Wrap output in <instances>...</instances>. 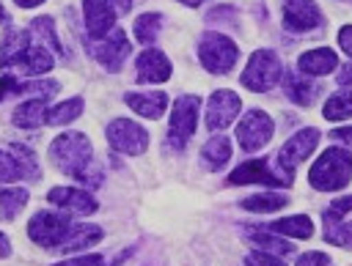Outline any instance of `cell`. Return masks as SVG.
Masks as SVG:
<instances>
[{
	"label": "cell",
	"instance_id": "cell-1",
	"mask_svg": "<svg viewBox=\"0 0 352 266\" xmlns=\"http://www.w3.org/2000/svg\"><path fill=\"white\" fill-rule=\"evenodd\" d=\"M50 159L52 165L72 176V178H80L88 184V167H91V140L82 134V132H63L52 140L50 145Z\"/></svg>",
	"mask_w": 352,
	"mask_h": 266
},
{
	"label": "cell",
	"instance_id": "cell-2",
	"mask_svg": "<svg viewBox=\"0 0 352 266\" xmlns=\"http://www.w3.org/2000/svg\"><path fill=\"white\" fill-rule=\"evenodd\" d=\"M349 178H352V154L338 145L327 148L308 170V181L319 192H336V189L346 186Z\"/></svg>",
	"mask_w": 352,
	"mask_h": 266
},
{
	"label": "cell",
	"instance_id": "cell-3",
	"mask_svg": "<svg viewBox=\"0 0 352 266\" xmlns=\"http://www.w3.org/2000/svg\"><path fill=\"white\" fill-rule=\"evenodd\" d=\"M198 58H201L204 69H209L214 74H226V71L234 69V63L239 58V49L223 33H204L201 41H198Z\"/></svg>",
	"mask_w": 352,
	"mask_h": 266
},
{
	"label": "cell",
	"instance_id": "cell-4",
	"mask_svg": "<svg viewBox=\"0 0 352 266\" xmlns=\"http://www.w3.org/2000/svg\"><path fill=\"white\" fill-rule=\"evenodd\" d=\"M283 69H280V60L272 49H258L250 55L248 60V69L242 71V85L248 90H270L278 80H280Z\"/></svg>",
	"mask_w": 352,
	"mask_h": 266
},
{
	"label": "cell",
	"instance_id": "cell-5",
	"mask_svg": "<svg viewBox=\"0 0 352 266\" xmlns=\"http://www.w3.org/2000/svg\"><path fill=\"white\" fill-rule=\"evenodd\" d=\"M72 222L60 214H52V211H38L30 222H28V236L41 244V247H60L69 233H72Z\"/></svg>",
	"mask_w": 352,
	"mask_h": 266
},
{
	"label": "cell",
	"instance_id": "cell-6",
	"mask_svg": "<svg viewBox=\"0 0 352 266\" xmlns=\"http://www.w3.org/2000/svg\"><path fill=\"white\" fill-rule=\"evenodd\" d=\"M107 143L121 154L138 156L148 148V132L140 123L129 121V118H116L107 126Z\"/></svg>",
	"mask_w": 352,
	"mask_h": 266
},
{
	"label": "cell",
	"instance_id": "cell-7",
	"mask_svg": "<svg viewBox=\"0 0 352 266\" xmlns=\"http://www.w3.org/2000/svg\"><path fill=\"white\" fill-rule=\"evenodd\" d=\"M198 107H201V99L198 96H179L176 104H173V112H170V143L176 148H182L192 134H195V123H198Z\"/></svg>",
	"mask_w": 352,
	"mask_h": 266
},
{
	"label": "cell",
	"instance_id": "cell-8",
	"mask_svg": "<svg viewBox=\"0 0 352 266\" xmlns=\"http://www.w3.org/2000/svg\"><path fill=\"white\" fill-rule=\"evenodd\" d=\"M272 137V118L261 110H250L248 115H242L239 126H236V140H239V148L245 154H253L258 148H264Z\"/></svg>",
	"mask_w": 352,
	"mask_h": 266
},
{
	"label": "cell",
	"instance_id": "cell-9",
	"mask_svg": "<svg viewBox=\"0 0 352 266\" xmlns=\"http://www.w3.org/2000/svg\"><path fill=\"white\" fill-rule=\"evenodd\" d=\"M316 143H319V132L316 129H302V132H297L294 137H289L283 143V148L278 154V165H280V170L286 176V181H292L297 165L308 159V154L316 148Z\"/></svg>",
	"mask_w": 352,
	"mask_h": 266
},
{
	"label": "cell",
	"instance_id": "cell-10",
	"mask_svg": "<svg viewBox=\"0 0 352 266\" xmlns=\"http://www.w3.org/2000/svg\"><path fill=\"white\" fill-rule=\"evenodd\" d=\"M91 52H94V58H96L104 69L118 71V69H121V63H124V60H126V55H129V41H126V36H124V30H121V27H113L107 36L94 38Z\"/></svg>",
	"mask_w": 352,
	"mask_h": 266
},
{
	"label": "cell",
	"instance_id": "cell-11",
	"mask_svg": "<svg viewBox=\"0 0 352 266\" xmlns=\"http://www.w3.org/2000/svg\"><path fill=\"white\" fill-rule=\"evenodd\" d=\"M239 110H242V99L234 90H228V88L214 90L212 99H209V107H206V126L212 132L226 129L239 115Z\"/></svg>",
	"mask_w": 352,
	"mask_h": 266
},
{
	"label": "cell",
	"instance_id": "cell-12",
	"mask_svg": "<svg viewBox=\"0 0 352 266\" xmlns=\"http://www.w3.org/2000/svg\"><path fill=\"white\" fill-rule=\"evenodd\" d=\"M283 25L292 33H308L322 25V14L314 0H286L283 5Z\"/></svg>",
	"mask_w": 352,
	"mask_h": 266
},
{
	"label": "cell",
	"instance_id": "cell-13",
	"mask_svg": "<svg viewBox=\"0 0 352 266\" xmlns=\"http://www.w3.org/2000/svg\"><path fill=\"white\" fill-rule=\"evenodd\" d=\"M82 11H85V27H88L91 38L107 36L118 16V11L110 0H82Z\"/></svg>",
	"mask_w": 352,
	"mask_h": 266
},
{
	"label": "cell",
	"instance_id": "cell-14",
	"mask_svg": "<svg viewBox=\"0 0 352 266\" xmlns=\"http://www.w3.org/2000/svg\"><path fill=\"white\" fill-rule=\"evenodd\" d=\"M47 200L52 206H58V208H63L69 214H80V217L96 211V200L88 192H80V189H72V186H55V189H50Z\"/></svg>",
	"mask_w": 352,
	"mask_h": 266
},
{
	"label": "cell",
	"instance_id": "cell-15",
	"mask_svg": "<svg viewBox=\"0 0 352 266\" xmlns=\"http://www.w3.org/2000/svg\"><path fill=\"white\" fill-rule=\"evenodd\" d=\"M14 151L19 156H11L6 151H0V181H19L25 176H36L38 167H36V159L28 148L22 145H14Z\"/></svg>",
	"mask_w": 352,
	"mask_h": 266
},
{
	"label": "cell",
	"instance_id": "cell-16",
	"mask_svg": "<svg viewBox=\"0 0 352 266\" xmlns=\"http://www.w3.org/2000/svg\"><path fill=\"white\" fill-rule=\"evenodd\" d=\"M228 184H267V186H283L289 184L286 178H278L275 173H270V167L261 162V159H250L245 165H239L231 176H228Z\"/></svg>",
	"mask_w": 352,
	"mask_h": 266
},
{
	"label": "cell",
	"instance_id": "cell-17",
	"mask_svg": "<svg viewBox=\"0 0 352 266\" xmlns=\"http://www.w3.org/2000/svg\"><path fill=\"white\" fill-rule=\"evenodd\" d=\"M135 69H138V80L140 82H165L170 77V60L160 49H146L138 58Z\"/></svg>",
	"mask_w": 352,
	"mask_h": 266
},
{
	"label": "cell",
	"instance_id": "cell-18",
	"mask_svg": "<svg viewBox=\"0 0 352 266\" xmlns=\"http://www.w3.org/2000/svg\"><path fill=\"white\" fill-rule=\"evenodd\" d=\"M8 66L22 69L25 74H44V71L52 69V55H50L41 44H28L22 52H16V55L8 60ZM8 66H6V69H8Z\"/></svg>",
	"mask_w": 352,
	"mask_h": 266
},
{
	"label": "cell",
	"instance_id": "cell-19",
	"mask_svg": "<svg viewBox=\"0 0 352 266\" xmlns=\"http://www.w3.org/2000/svg\"><path fill=\"white\" fill-rule=\"evenodd\" d=\"M124 101L143 118H160L165 112L168 96L162 90H148V93H126Z\"/></svg>",
	"mask_w": 352,
	"mask_h": 266
},
{
	"label": "cell",
	"instance_id": "cell-20",
	"mask_svg": "<svg viewBox=\"0 0 352 266\" xmlns=\"http://www.w3.org/2000/svg\"><path fill=\"white\" fill-rule=\"evenodd\" d=\"M336 66H338V58H336V52L327 49V47H316V49L300 55V71H302V74H314V77H319V74L333 71Z\"/></svg>",
	"mask_w": 352,
	"mask_h": 266
},
{
	"label": "cell",
	"instance_id": "cell-21",
	"mask_svg": "<svg viewBox=\"0 0 352 266\" xmlns=\"http://www.w3.org/2000/svg\"><path fill=\"white\" fill-rule=\"evenodd\" d=\"M47 101L44 99H30V101H22L16 110H14V123L22 126V129H36L41 123H47Z\"/></svg>",
	"mask_w": 352,
	"mask_h": 266
},
{
	"label": "cell",
	"instance_id": "cell-22",
	"mask_svg": "<svg viewBox=\"0 0 352 266\" xmlns=\"http://www.w3.org/2000/svg\"><path fill=\"white\" fill-rule=\"evenodd\" d=\"M270 230L272 233H283V236H294V239H311L314 236V225H311V219L305 214H294V217L270 222Z\"/></svg>",
	"mask_w": 352,
	"mask_h": 266
},
{
	"label": "cell",
	"instance_id": "cell-23",
	"mask_svg": "<svg viewBox=\"0 0 352 266\" xmlns=\"http://www.w3.org/2000/svg\"><path fill=\"white\" fill-rule=\"evenodd\" d=\"M99 239H102V228H96V225L72 228V233H69V239L60 244V250H63V252H77V250H82V247H88V244H96Z\"/></svg>",
	"mask_w": 352,
	"mask_h": 266
},
{
	"label": "cell",
	"instance_id": "cell-24",
	"mask_svg": "<svg viewBox=\"0 0 352 266\" xmlns=\"http://www.w3.org/2000/svg\"><path fill=\"white\" fill-rule=\"evenodd\" d=\"M283 88H286V96L292 99V101H297V104H311L314 101V96H316V88L311 85V82H305L302 77H297V74H286V80H283Z\"/></svg>",
	"mask_w": 352,
	"mask_h": 266
},
{
	"label": "cell",
	"instance_id": "cell-25",
	"mask_svg": "<svg viewBox=\"0 0 352 266\" xmlns=\"http://www.w3.org/2000/svg\"><path fill=\"white\" fill-rule=\"evenodd\" d=\"M228 156H231V143H228L223 134L212 137V140L204 145V159H206V165L214 167V170H220V167L228 162Z\"/></svg>",
	"mask_w": 352,
	"mask_h": 266
},
{
	"label": "cell",
	"instance_id": "cell-26",
	"mask_svg": "<svg viewBox=\"0 0 352 266\" xmlns=\"http://www.w3.org/2000/svg\"><path fill=\"white\" fill-rule=\"evenodd\" d=\"M324 118H327V121H344V118H352V90L333 93V96L324 101Z\"/></svg>",
	"mask_w": 352,
	"mask_h": 266
},
{
	"label": "cell",
	"instance_id": "cell-27",
	"mask_svg": "<svg viewBox=\"0 0 352 266\" xmlns=\"http://www.w3.org/2000/svg\"><path fill=\"white\" fill-rule=\"evenodd\" d=\"M80 112H82V99L74 96V99H69V101H60L55 110H50V112H47V123L63 126V123H72L74 118H80Z\"/></svg>",
	"mask_w": 352,
	"mask_h": 266
},
{
	"label": "cell",
	"instance_id": "cell-28",
	"mask_svg": "<svg viewBox=\"0 0 352 266\" xmlns=\"http://www.w3.org/2000/svg\"><path fill=\"white\" fill-rule=\"evenodd\" d=\"M28 44H30V33H25V30H11V33L3 38V47H0V69H6L8 60H11L16 52H22Z\"/></svg>",
	"mask_w": 352,
	"mask_h": 266
},
{
	"label": "cell",
	"instance_id": "cell-29",
	"mask_svg": "<svg viewBox=\"0 0 352 266\" xmlns=\"http://www.w3.org/2000/svg\"><path fill=\"white\" fill-rule=\"evenodd\" d=\"M289 203V197L286 195H248L245 200H242V208H248V211H278V208H283Z\"/></svg>",
	"mask_w": 352,
	"mask_h": 266
},
{
	"label": "cell",
	"instance_id": "cell-30",
	"mask_svg": "<svg viewBox=\"0 0 352 266\" xmlns=\"http://www.w3.org/2000/svg\"><path fill=\"white\" fill-rule=\"evenodd\" d=\"M28 203V192L25 189H0V214L6 219H14Z\"/></svg>",
	"mask_w": 352,
	"mask_h": 266
},
{
	"label": "cell",
	"instance_id": "cell-31",
	"mask_svg": "<svg viewBox=\"0 0 352 266\" xmlns=\"http://www.w3.org/2000/svg\"><path fill=\"white\" fill-rule=\"evenodd\" d=\"M160 22H162L160 14H140L135 19V38L140 44H154V38L160 33Z\"/></svg>",
	"mask_w": 352,
	"mask_h": 266
},
{
	"label": "cell",
	"instance_id": "cell-32",
	"mask_svg": "<svg viewBox=\"0 0 352 266\" xmlns=\"http://www.w3.org/2000/svg\"><path fill=\"white\" fill-rule=\"evenodd\" d=\"M33 30L41 36V41H47V47H52L55 52L66 55V49L60 47V41H58V36H55V25H52L50 16H38V19H33Z\"/></svg>",
	"mask_w": 352,
	"mask_h": 266
},
{
	"label": "cell",
	"instance_id": "cell-33",
	"mask_svg": "<svg viewBox=\"0 0 352 266\" xmlns=\"http://www.w3.org/2000/svg\"><path fill=\"white\" fill-rule=\"evenodd\" d=\"M349 211H352V195L333 200V203H330V208H324V225H327V228H333V225L344 222V217H346Z\"/></svg>",
	"mask_w": 352,
	"mask_h": 266
},
{
	"label": "cell",
	"instance_id": "cell-34",
	"mask_svg": "<svg viewBox=\"0 0 352 266\" xmlns=\"http://www.w3.org/2000/svg\"><path fill=\"white\" fill-rule=\"evenodd\" d=\"M250 239H253L264 252H280V255H289V252H292V244H286L283 239L264 236V233H250Z\"/></svg>",
	"mask_w": 352,
	"mask_h": 266
},
{
	"label": "cell",
	"instance_id": "cell-35",
	"mask_svg": "<svg viewBox=\"0 0 352 266\" xmlns=\"http://www.w3.org/2000/svg\"><path fill=\"white\" fill-rule=\"evenodd\" d=\"M245 263H248V266H283V261H280V258H275L272 252H264V250L248 252Z\"/></svg>",
	"mask_w": 352,
	"mask_h": 266
},
{
	"label": "cell",
	"instance_id": "cell-36",
	"mask_svg": "<svg viewBox=\"0 0 352 266\" xmlns=\"http://www.w3.org/2000/svg\"><path fill=\"white\" fill-rule=\"evenodd\" d=\"M297 266H330V258L324 252H305V255H300Z\"/></svg>",
	"mask_w": 352,
	"mask_h": 266
},
{
	"label": "cell",
	"instance_id": "cell-37",
	"mask_svg": "<svg viewBox=\"0 0 352 266\" xmlns=\"http://www.w3.org/2000/svg\"><path fill=\"white\" fill-rule=\"evenodd\" d=\"M102 255H82V258H72V261H63V263H55V266H102Z\"/></svg>",
	"mask_w": 352,
	"mask_h": 266
},
{
	"label": "cell",
	"instance_id": "cell-38",
	"mask_svg": "<svg viewBox=\"0 0 352 266\" xmlns=\"http://www.w3.org/2000/svg\"><path fill=\"white\" fill-rule=\"evenodd\" d=\"M338 44H341V49L352 58V25L341 27V33H338Z\"/></svg>",
	"mask_w": 352,
	"mask_h": 266
},
{
	"label": "cell",
	"instance_id": "cell-39",
	"mask_svg": "<svg viewBox=\"0 0 352 266\" xmlns=\"http://www.w3.org/2000/svg\"><path fill=\"white\" fill-rule=\"evenodd\" d=\"M330 137H333V140H338V143H349V145H352V129H346V126H344V129L330 132Z\"/></svg>",
	"mask_w": 352,
	"mask_h": 266
},
{
	"label": "cell",
	"instance_id": "cell-40",
	"mask_svg": "<svg viewBox=\"0 0 352 266\" xmlns=\"http://www.w3.org/2000/svg\"><path fill=\"white\" fill-rule=\"evenodd\" d=\"M11 90H16V80L14 77H0V99L6 93H11Z\"/></svg>",
	"mask_w": 352,
	"mask_h": 266
},
{
	"label": "cell",
	"instance_id": "cell-41",
	"mask_svg": "<svg viewBox=\"0 0 352 266\" xmlns=\"http://www.w3.org/2000/svg\"><path fill=\"white\" fill-rule=\"evenodd\" d=\"M338 82H341V85H349V82H352V63L341 66V71H338Z\"/></svg>",
	"mask_w": 352,
	"mask_h": 266
},
{
	"label": "cell",
	"instance_id": "cell-42",
	"mask_svg": "<svg viewBox=\"0 0 352 266\" xmlns=\"http://www.w3.org/2000/svg\"><path fill=\"white\" fill-rule=\"evenodd\" d=\"M8 252H11V247H8V239L0 233V258H8Z\"/></svg>",
	"mask_w": 352,
	"mask_h": 266
},
{
	"label": "cell",
	"instance_id": "cell-43",
	"mask_svg": "<svg viewBox=\"0 0 352 266\" xmlns=\"http://www.w3.org/2000/svg\"><path fill=\"white\" fill-rule=\"evenodd\" d=\"M38 3H44V0H16L19 8H33V5H38Z\"/></svg>",
	"mask_w": 352,
	"mask_h": 266
},
{
	"label": "cell",
	"instance_id": "cell-44",
	"mask_svg": "<svg viewBox=\"0 0 352 266\" xmlns=\"http://www.w3.org/2000/svg\"><path fill=\"white\" fill-rule=\"evenodd\" d=\"M0 22H8V14H6V8L0 5Z\"/></svg>",
	"mask_w": 352,
	"mask_h": 266
},
{
	"label": "cell",
	"instance_id": "cell-45",
	"mask_svg": "<svg viewBox=\"0 0 352 266\" xmlns=\"http://www.w3.org/2000/svg\"><path fill=\"white\" fill-rule=\"evenodd\" d=\"M179 3H184V5H198L201 0H179Z\"/></svg>",
	"mask_w": 352,
	"mask_h": 266
}]
</instances>
